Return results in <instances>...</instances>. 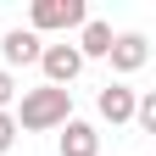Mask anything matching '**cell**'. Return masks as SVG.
Listing matches in <instances>:
<instances>
[{
	"mask_svg": "<svg viewBox=\"0 0 156 156\" xmlns=\"http://www.w3.org/2000/svg\"><path fill=\"white\" fill-rule=\"evenodd\" d=\"M73 117V89H50V84H39V89H23L11 101V123L17 134H45V128H62Z\"/></svg>",
	"mask_w": 156,
	"mask_h": 156,
	"instance_id": "6da1fadb",
	"label": "cell"
},
{
	"mask_svg": "<svg viewBox=\"0 0 156 156\" xmlns=\"http://www.w3.org/2000/svg\"><path fill=\"white\" fill-rule=\"evenodd\" d=\"M134 128L156 134V95H134Z\"/></svg>",
	"mask_w": 156,
	"mask_h": 156,
	"instance_id": "9c48e42d",
	"label": "cell"
},
{
	"mask_svg": "<svg viewBox=\"0 0 156 156\" xmlns=\"http://www.w3.org/2000/svg\"><path fill=\"white\" fill-rule=\"evenodd\" d=\"M112 39H117V34H112V23H106V17H89V23L78 28V45H73V50L84 56V62H106Z\"/></svg>",
	"mask_w": 156,
	"mask_h": 156,
	"instance_id": "8992f818",
	"label": "cell"
},
{
	"mask_svg": "<svg viewBox=\"0 0 156 156\" xmlns=\"http://www.w3.org/2000/svg\"><path fill=\"white\" fill-rule=\"evenodd\" d=\"M95 112H101L112 128H117V123H134V89H128V84H106L101 95H95Z\"/></svg>",
	"mask_w": 156,
	"mask_h": 156,
	"instance_id": "52a82bcc",
	"label": "cell"
},
{
	"mask_svg": "<svg viewBox=\"0 0 156 156\" xmlns=\"http://www.w3.org/2000/svg\"><path fill=\"white\" fill-rule=\"evenodd\" d=\"M11 101H17V78L0 67V112H11Z\"/></svg>",
	"mask_w": 156,
	"mask_h": 156,
	"instance_id": "30bf717a",
	"label": "cell"
},
{
	"mask_svg": "<svg viewBox=\"0 0 156 156\" xmlns=\"http://www.w3.org/2000/svg\"><path fill=\"white\" fill-rule=\"evenodd\" d=\"M39 50H45V39H39L34 28H6V39H0L6 67H39Z\"/></svg>",
	"mask_w": 156,
	"mask_h": 156,
	"instance_id": "5b68a950",
	"label": "cell"
},
{
	"mask_svg": "<svg viewBox=\"0 0 156 156\" xmlns=\"http://www.w3.org/2000/svg\"><path fill=\"white\" fill-rule=\"evenodd\" d=\"M89 23V6L84 0H34L28 6V28L45 39V34H67V28H84Z\"/></svg>",
	"mask_w": 156,
	"mask_h": 156,
	"instance_id": "7a4b0ae2",
	"label": "cell"
},
{
	"mask_svg": "<svg viewBox=\"0 0 156 156\" xmlns=\"http://www.w3.org/2000/svg\"><path fill=\"white\" fill-rule=\"evenodd\" d=\"M62 156H101V134L84 117H67L62 123Z\"/></svg>",
	"mask_w": 156,
	"mask_h": 156,
	"instance_id": "ba28073f",
	"label": "cell"
},
{
	"mask_svg": "<svg viewBox=\"0 0 156 156\" xmlns=\"http://www.w3.org/2000/svg\"><path fill=\"white\" fill-rule=\"evenodd\" d=\"M106 62H112L117 78H134V73L151 62V39H145V34H117L112 50H106Z\"/></svg>",
	"mask_w": 156,
	"mask_h": 156,
	"instance_id": "277c9868",
	"label": "cell"
},
{
	"mask_svg": "<svg viewBox=\"0 0 156 156\" xmlns=\"http://www.w3.org/2000/svg\"><path fill=\"white\" fill-rule=\"evenodd\" d=\"M17 145V123H11V112H0V156H6Z\"/></svg>",
	"mask_w": 156,
	"mask_h": 156,
	"instance_id": "8fae6325",
	"label": "cell"
},
{
	"mask_svg": "<svg viewBox=\"0 0 156 156\" xmlns=\"http://www.w3.org/2000/svg\"><path fill=\"white\" fill-rule=\"evenodd\" d=\"M39 73H45L50 89H67L73 78L84 73V56H78L73 45H45V50H39Z\"/></svg>",
	"mask_w": 156,
	"mask_h": 156,
	"instance_id": "3957f363",
	"label": "cell"
}]
</instances>
